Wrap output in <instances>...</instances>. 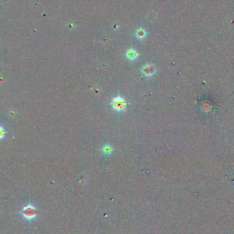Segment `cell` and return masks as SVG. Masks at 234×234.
Masks as SVG:
<instances>
[{
    "label": "cell",
    "mask_w": 234,
    "mask_h": 234,
    "mask_svg": "<svg viewBox=\"0 0 234 234\" xmlns=\"http://www.w3.org/2000/svg\"><path fill=\"white\" fill-rule=\"evenodd\" d=\"M38 209L34 206L33 204H29L25 206L21 210V214L24 217L25 219L28 221L32 220L38 216Z\"/></svg>",
    "instance_id": "6da1fadb"
},
{
    "label": "cell",
    "mask_w": 234,
    "mask_h": 234,
    "mask_svg": "<svg viewBox=\"0 0 234 234\" xmlns=\"http://www.w3.org/2000/svg\"><path fill=\"white\" fill-rule=\"evenodd\" d=\"M111 105L115 110L123 111L126 107V102L124 99L121 97H117L112 100Z\"/></svg>",
    "instance_id": "7a4b0ae2"
},
{
    "label": "cell",
    "mask_w": 234,
    "mask_h": 234,
    "mask_svg": "<svg viewBox=\"0 0 234 234\" xmlns=\"http://www.w3.org/2000/svg\"><path fill=\"white\" fill-rule=\"evenodd\" d=\"M142 72L145 76H151L152 75L155 74V67L152 64H147L142 69Z\"/></svg>",
    "instance_id": "3957f363"
},
{
    "label": "cell",
    "mask_w": 234,
    "mask_h": 234,
    "mask_svg": "<svg viewBox=\"0 0 234 234\" xmlns=\"http://www.w3.org/2000/svg\"><path fill=\"white\" fill-rule=\"evenodd\" d=\"M138 56V53L134 50V49H129L127 52V57L128 59L133 60L136 59Z\"/></svg>",
    "instance_id": "277c9868"
},
{
    "label": "cell",
    "mask_w": 234,
    "mask_h": 234,
    "mask_svg": "<svg viewBox=\"0 0 234 234\" xmlns=\"http://www.w3.org/2000/svg\"><path fill=\"white\" fill-rule=\"evenodd\" d=\"M102 151L105 153V155H110L112 152V148L110 145H106L102 148Z\"/></svg>",
    "instance_id": "5b68a950"
},
{
    "label": "cell",
    "mask_w": 234,
    "mask_h": 234,
    "mask_svg": "<svg viewBox=\"0 0 234 234\" xmlns=\"http://www.w3.org/2000/svg\"><path fill=\"white\" fill-rule=\"evenodd\" d=\"M145 34H146V32H145V30H143V29H140L136 32V36H137L138 38H144L145 37Z\"/></svg>",
    "instance_id": "8992f818"
},
{
    "label": "cell",
    "mask_w": 234,
    "mask_h": 234,
    "mask_svg": "<svg viewBox=\"0 0 234 234\" xmlns=\"http://www.w3.org/2000/svg\"><path fill=\"white\" fill-rule=\"evenodd\" d=\"M6 131L4 129V127H3L2 126L0 125V140H1L4 137L5 135H6Z\"/></svg>",
    "instance_id": "52a82bcc"
}]
</instances>
